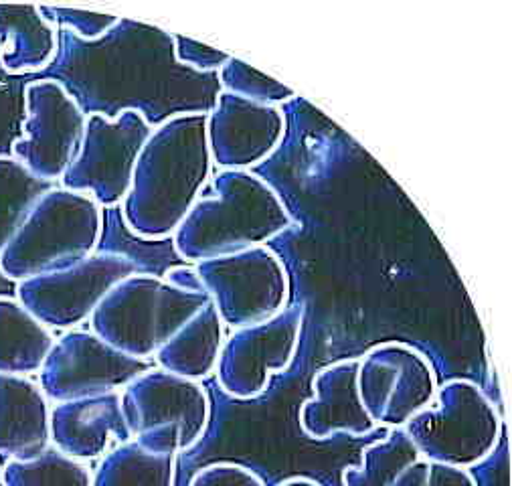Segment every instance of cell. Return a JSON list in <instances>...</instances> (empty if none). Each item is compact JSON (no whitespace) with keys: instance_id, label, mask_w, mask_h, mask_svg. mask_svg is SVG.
<instances>
[{"instance_id":"1","label":"cell","mask_w":512,"mask_h":486,"mask_svg":"<svg viewBox=\"0 0 512 486\" xmlns=\"http://www.w3.org/2000/svg\"><path fill=\"white\" fill-rule=\"evenodd\" d=\"M205 112H175L154 126L136 160L122 219L144 241L173 237L211 181Z\"/></svg>"},{"instance_id":"2","label":"cell","mask_w":512,"mask_h":486,"mask_svg":"<svg viewBox=\"0 0 512 486\" xmlns=\"http://www.w3.org/2000/svg\"><path fill=\"white\" fill-rule=\"evenodd\" d=\"M296 225L278 191L251 171H219L211 193L187 213L173 235L179 258L191 266L237 254L286 233Z\"/></svg>"},{"instance_id":"3","label":"cell","mask_w":512,"mask_h":486,"mask_svg":"<svg viewBox=\"0 0 512 486\" xmlns=\"http://www.w3.org/2000/svg\"><path fill=\"white\" fill-rule=\"evenodd\" d=\"M102 233L104 209L92 195L53 187L0 256V274L19 284L73 268L98 252Z\"/></svg>"},{"instance_id":"4","label":"cell","mask_w":512,"mask_h":486,"mask_svg":"<svg viewBox=\"0 0 512 486\" xmlns=\"http://www.w3.org/2000/svg\"><path fill=\"white\" fill-rule=\"evenodd\" d=\"M207 302L205 292L136 272L106 294L90 318V331L120 353L148 363Z\"/></svg>"},{"instance_id":"5","label":"cell","mask_w":512,"mask_h":486,"mask_svg":"<svg viewBox=\"0 0 512 486\" xmlns=\"http://www.w3.org/2000/svg\"><path fill=\"white\" fill-rule=\"evenodd\" d=\"M405 432L421 458L470 470L498 446L502 418L478 383L450 379L438 387L430 408L407 422Z\"/></svg>"},{"instance_id":"6","label":"cell","mask_w":512,"mask_h":486,"mask_svg":"<svg viewBox=\"0 0 512 486\" xmlns=\"http://www.w3.org/2000/svg\"><path fill=\"white\" fill-rule=\"evenodd\" d=\"M152 130L154 124L140 108H124L112 118L88 112L77 154L61 179L63 189L92 195L102 209L120 207Z\"/></svg>"},{"instance_id":"7","label":"cell","mask_w":512,"mask_h":486,"mask_svg":"<svg viewBox=\"0 0 512 486\" xmlns=\"http://www.w3.org/2000/svg\"><path fill=\"white\" fill-rule=\"evenodd\" d=\"M193 272L231 331L266 322L290 306L288 270L268 246L199 262Z\"/></svg>"},{"instance_id":"8","label":"cell","mask_w":512,"mask_h":486,"mask_svg":"<svg viewBox=\"0 0 512 486\" xmlns=\"http://www.w3.org/2000/svg\"><path fill=\"white\" fill-rule=\"evenodd\" d=\"M357 389L375 426L397 430L434 403L438 375L419 349L387 341L371 347L359 359Z\"/></svg>"},{"instance_id":"9","label":"cell","mask_w":512,"mask_h":486,"mask_svg":"<svg viewBox=\"0 0 512 486\" xmlns=\"http://www.w3.org/2000/svg\"><path fill=\"white\" fill-rule=\"evenodd\" d=\"M23 100V134L13 140L11 152L35 177L53 185L71 167L88 112L57 79L29 81Z\"/></svg>"},{"instance_id":"10","label":"cell","mask_w":512,"mask_h":486,"mask_svg":"<svg viewBox=\"0 0 512 486\" xmlns=\"http://www.w3.org/2000/svg\"><path fill=\"white\" fill-rule=\"evenodd\" d=\"M304 316L302 304H290L266 322L235 329L223 341L215 367L219 389L241 401L264 395L274 375L292 367L300 349Z\"/></svg>"},{"instance_id":"11","label":"cell","mask_w":512,"mask_h":486,"mask_svg":"<svg viewBox=\"0 0 512 486\" xmlns=\"http://www.w3.org/2000/svg\"><path fill=\"white\" fill-rule=\"evenodd\" d=\"M136 272L128 254L96 252L73 268L19 282L15 298L47 329L73 331L92 318L118 282Z\"/></svg>"},{"instance_id":"12","label":"cell","mask_w":512,"mask_h":486,"mask_svg":"<svg viewBox=\"0 0 512 486\" xmlns=\"http://www.w3.org/2000/svg\"><path fill=\"white\" fill-rule=\"evenodd\" d=\"M150 365L132 359L96 333L85 329L65 331L51 347L39 385L51 403L122 391Z\"/></svg>"},{"instance_id":"13","label":"cell","mask_w":512,"mask_h":486,"mask_svg":"<svg viewBox=\"0 0 512 486\" xmlns=\"http://www.w3.org/2000/svg\"><path fill=\"white\" fill-rule=\"evenodd\" d=\"M122 408L132 438L160 426H177L183 452L195 450L211 422V399L199 381L148 367L122 389Z\"/></svg>"},{"instance_id":"14","label":"cell","mask_w":512,"mask_h":486,"mask_svg":"<svg viewBox=\"0 0 512 486\" xmlns=\"http://www.w3.org/2000/svg\"><path fill=\"white\" fill-rule=\"evenodd\" d=\"M286 136V116L278 106L258 104L219 92L207 112V142L213 167L249 171L268 160Z\"/></svg>"},{"instance_id":"15","label":"cell","mask_w":512,"mask_h":486,"mask_svg":"<svg viewBox=\"0 0 512 486\" xmlns=\"http://www.w3.org/2000/svg\"><path fill=\"white\" fill-rule=\"evenodd\" d=\"M128 440L132 434L122 408V391L51 405V446L75 460H100Z\"/></svg>"},{"instance_id":"16","label":"cell","mask_w":512,"mask_h":486,"mask_svg":"<svg viewBox=\"0 0 512 486\" xmlns=\"http://www.w3.org/2000/svg\"><path fill=\"white\" fill-rule=\"evenodd\" d=\"M357 369L359 359H343L314 375V397L300 408V428L308 438L318 442L336 434L365 438L377 430L359 397Z\"/></svg>"},{"instance_id":"17","label":"cell","mask_w":512,"mask_h":486,"mask_svg":"<svg viewBox=\"0 0 512 486\" xmlns=\"http://www.w3.org/2000/svg\"><path fill=\"white\" fill-rule=\"evenodd\" d=\"M51 446V401L39 381L0 375V456L29 460Z\"/></svg>"},{"instance_id":"18","label":"cell","mask_w":512,"mask_h":486,"mask_svg":"<svg viewBox=\"0 0 512 486\" xmlns=\"http://www.w3.org/2000/svg\"><path fill=\"white\" fill-rule=\"evenodd\" d=\"M59 55V29L39 5H0V67L11 75L47 69Z\"/></svg>"},{"instance_id":"19","label":"cell","mask_w":512,"mask_h":486,"mask_svg":"<svg viewBox=\"0 0 512 486\" xmlns=\"http://www.w3.org/2000/svg\"><path fill=\"white\" fill-rule=\"evenodd\" d=\"M225 341V324L209 300L195 316L164 343L154 355L160 369L191 381H203L215 373Z\"/></svg>"},{"instance_id":"20","label":"cell","mask_w":512,"mask_h":486,"mask_svg":"<svg viewBox=\"0 0 512 486\" xmlns=\"http://www.w3.org/2000/svg\"><path fill=\"white\" fill-rule=\"evenodd\" d=\"M55 341L15 296H0V375H39Z\"/></svg>"},{"instance_id":"21","label":"cell","mask_w":512,"mask_h":486,"mask_svg":"<svg viewBox=\"0 0 512 486\" xmlns=\"http://www.w3.org/2000/svg\"><path fill=\"white\" fill-rule=\"evenodd\" d=\"M177 456L154 454L134 438L100 458L92 486H175Z\"/></svg>"},{"instance_id":"22","label":"cell","mask_w":512,"mask_h":486,"mask_svg":"<svg viewBox=\"0 0 512 486\" xmlns=\"http://www.w3.org/2000/svg\"><path fill=\"white\" fill-rule=\"evenodd\" d=\"M49 189L51 183L35 177L15 156L0 154V256Z\"/></svg>"},{"instance_id":"23","label":"cell","mask_w":512,"mask_h":486,"mask_svg":"<svg viewBox=\"0 0 512 486\" xmlns=\"http://www.w3.org/2000/svg\"><path fill=\"white\" fill-rule=\"evenodd\" d=\"M421 458L405 428L391 430V434L363 450L361 466H347L343 470V486H393L405 468Z\"/></svg>"},{"instance_id":"24","label":"cell","mask_w":512,"mask_h":486,"mask_svg":"<svg viewBox=\"0 0 512 486\" xmlns=\"http://www.w3.org/2000/svg\"><path fill=\"white\" fill-rule=\"evenodd\" d=\"M92 468L49 446L35 458H9L0 468L3 486H92Z\"/></svg>"},{"instance_id":"25","label":"cell","mask_w":512,"mask_h":486,"mask_svg":"<svg viewBox=\"0 0 512 486\" xmlns=\"http://www.w3.org/2000/svg\"><path fill=\"white\" fill-rule=\"evenodd\" d=\"M217 81L223 92L258 104L280 106L296 98L294 90L237 57L227 59V63L217 71Z\"/></svg>"},{"instance_id":"26","label":"cell","mask_w":512,"mask_h":486,"mask_svg":"<svg viewBox=\"0 0 512 486\" xmlns=\"http://www.w3.org/2000/svg\"><path fill=\"white\" fill-rule=\"evenodd\" d=\"M41 9H43V15L57 29L63 27L85 43H96L106 39L122 23V17L118 15H102V13H90V11L61 9V7H41Z\"/></svg>"},{"instance_id":"27","label":"cell","mask_w":512,"mask_h":486,"mask_svg":"<svg viewBox=\"0 0 512 486\" xmlns=\"http://www.w3.org/2000/svg\"><path fill=\"white\" fill-rule=\"evenodd\" d=\"M393 486H476L470 470L419 458L401 472Z\"/></svg>"},{"instance_id":"28","label":"cell","mask_w":512,"mask_h":486,"mask_svg":"<svg viewBox=\"0 0 512 486\" xmlns=\"http://www.w3.org/2000/svg\"><path fill=\"white\" fill-rule=\"evenodd\" d=\"M170 41H173V55L175 61L181 65H187L191 69H195L197 73H217L231 55H227L225 51L207 47L199 41H193L185 35H177L170 33Z\"/></svg>"},{"instance_id":"29","label":"cell","mask_w":512,"mask_h":486,"mask_svg":"<svg viewBox=\"0 0 512 486\" xmlns=\"http://www.w3.org/2000/svg\"><path fill=\"white\" fill-rule=\"evenodd\" d=\"M189 486H268L266 480L247 466L233 462H215L199 468Z\"/></svg>"},{"instance_id":"30","label":"cell","mask_w":512,"mask_h":486,"mask_svg":"<svg viewBox=\"0 0 512 486\" xmlns=\"http://www.w3.org/2000/svg\"><path fill=\"white\" fill-rule=\"evenodd\" d=\"M508 442L500 438L498 446L494 448V452L482 460L480 464H476L474 468H470L476 486H508L510 484V472H508Z\"/></svg>"},{"instance_id":"31","label":"cell","mask_w":512,"mask_h":486,"mask_svg":"<svg viewBox=\"0 0 512 486\" xmlns=\"http://www.w3.org/2000/svg\"><path fill=\"white\" fill-rule=\"evenodd\" d=\"M278 486H322V484L308 478V476H292V478L282 480Z\"/></svg>"}]
</instances>
